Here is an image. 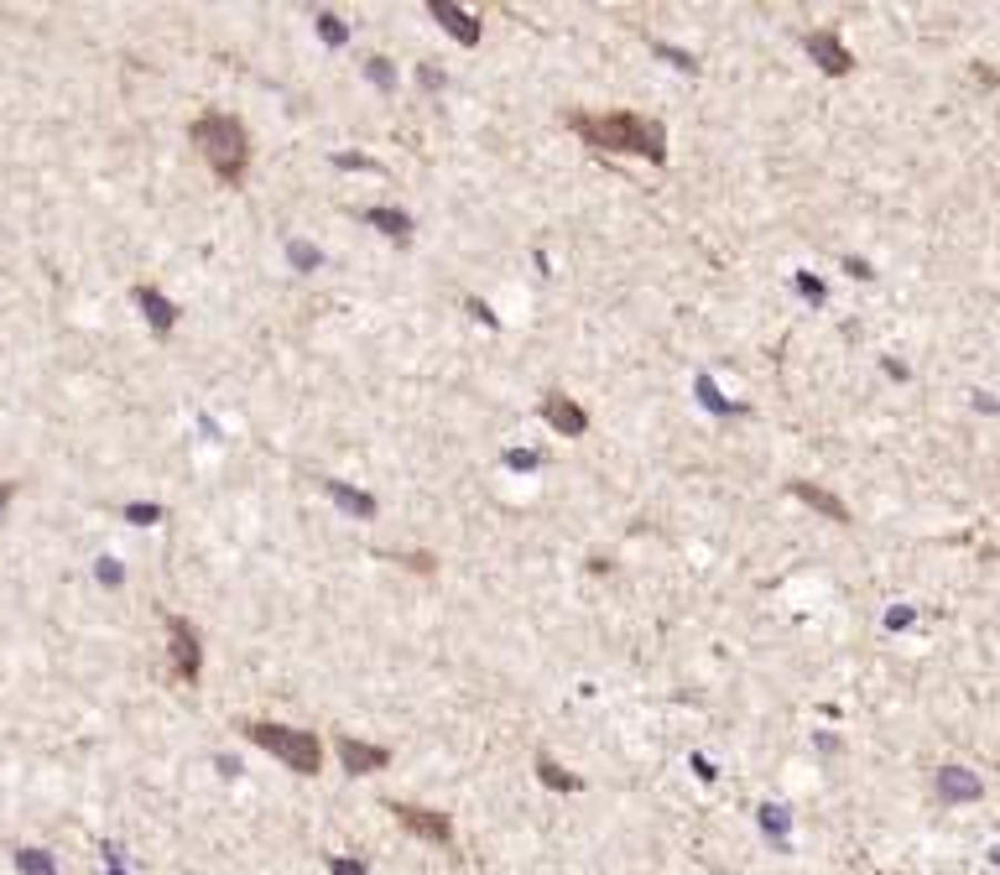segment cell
<instances>
[{"mask_svg": "<svg viewBox=\"0 0 1000 875\" xmlns=\"http://www.w3.org/2000/svg\"><path fill=\"white\" fill-rule=\"evenodd\" d=\"M125 521H136V527H152V521H162V506H125Z\"/></svg>", "mask_w": 1000, "mask_h": 875, "instance_id": "19", "label": "cell"}, {"mask_svg": "<svg viewBox=\"0 0 1000 875\" xmlns=\"http://www.w3.org/2000/svg\"><path fill=\"white\" fill-rule=\"evenodd\" d=\"M125 573H121V563H115V558H100V583H110V589H115V583H121Z\"/></svg>", "mask_w": 1000, "mask_h": 875, "instance_id": "23", "label": "cell"}, {"mask_svg": "<svg viewBox=\"0 0 1000 875\" xmlns=\"http://www.w3.org/2000/svg\"><path fill=\"white\" fill-rule=\"evenodd\" d=\"M797 292L813 297V303H824V282H813V276H797Z\"/></svg>", "mask_w": 1000, "mask_h": 875, "instance_id": "24", "label": "cell"}, {"mask_svg": "<svg viewBox=\"0 0 1000 875\" xmlns=\"http://www.w3.org/2000/svg\"><path fill=\"white\" fill-rule=\"evenodd\" d=\"M324 490L339 500V511H349V516H376V500L365 496V490H349V485H339V480H324Z\"/></svg>", "mask_w": 1000, "mask_h": 875, "instance_id": "14", "label": "cell"}, {"mask_svg": "<svg viewBox=\"0 0 1000 875\" xmlns=\"http://www.w3.org/2000/svg\"><path fill=\"white\" fill-rule=\"evenodd\" d=\"M386 813L397 818L407 834H417L422 844H449L453 840V824L449 813H438V807H422V803H386Z\"/></svg>", "mask_w": 1000, "mask_h": 875, "instance_id": "4", "label": "cell"}, {"mask_svg": "<svg viewBox=\"0 0 1000 875\" xmlns=\"http://www.w3.org/2000/svg\"><path fill=\"white\" fill-rule=\"evenodd\" d=\"M542 417H548V428L563 433V438H584V433H589V413L579 407V401H569L563 391L542 396Z\"/></svg>", "mask_w": 1000, "mask_h": 875, "instance_id": "7", "label": "cell"}, {"mask_svg": "<svg viewBox=\"0 0 1000 875\" xmlns=\"http://www.w3.org/2000/svg\"><path fill=\"white\" fill-rule=\"evenodd\" d=\"M370 79H376L380 89H397V79H391V69H386V58H370Z\"/></svg>", "mask_w": 1000, "mask_h": 875, "instance_id": "22", "label": "cell"}, {"mask_svg": "<svg viewBox=\"0 0 1000 875\" xmlns=\"http://www.w3.org/2000/svg\"><path fill=\"white\" fill-rule=\"evenodd\" d=\"M569 131L594 152H615V156H646V162H667V131L636 110H610V115H589L573 110Z\"/></svg>", "mask_w": 1000, "mask_h": 875, "instance_id": "1", "label": "cell"}, {"mask_svg": "<svg viewBox=\"0 0 1000 875\" xmlns=\"http://www.w3.org/2000/svg\"><path fill=\"white\" fill-rule=\"evenodd\" d=\"M803 48H808L813 63H818L824 73H834V79L855 69V52H849L845 42H839V32H813L808 42H803Z\"/></svg>", "mask_w": 1000, "mask_h": 875, "instance_id": "8", "label": "cell"}, {"mask_svg": "<svg viewBox=\"0 0 1000 875\" xmlns=\"http://www.w3.org/2000/svg\"><path fill=\"white\" fill-rule=\"evenodd\" d=\"M193 146L204 152L208 172L220 177V183H229V189H241L245 183V167H251V136H245V125L235 121V115H220V110H208V115H198L193 121Z\"/></svg>", "mask_w": 1000, "mask_h": 875, "instance_id": "2", "label": "cell"}, {"mask_svg": "<svg viewBox=\"0 0 1000 875\" xmlns=\"http://www.w3.org/2000/svg\"><path fill=\"white\" fill-rule=\"evenodd\" d=\"M17 871L21 875H58L48 849H17Z\"/></svg>", "mask_w": 1000, "mask_h": 875, "instance_id": "16", "label": "cell"}, {"mask_svg": "<svg viewBox=\"0 0 1000 875\" xmlns=\"http://www.w3.org/2000/svg\"><path fill=\"white\" fill-rule=\"evenodd\" d=\"M11 496H17V490H11V485H0V516H6V506H11Z\"/></svg>", "mask_w": 1000, "mask_h": 875, "instance_id": "27", "label": "cell"}, {"mask_svg": "<svg viewBox=\"0 0 1000 875\" xmlns=\"http://www.w3.org/2000/svg\"><path fill=\"white\" fill-rule=\"evenodd\" d=\"M938 797L943 803H975L980 797V776H969L965 766H943L938 772Z\"/></svg>", "mask_w": 1000, "mask_h": 875, "instance_id": "10", "label": "cell"}, {"mask_svg": "<svg viewBox=\"0 0 1000 875\" xmlns=\"http://www.w3.org/2000/svg\"><path fill=\"white\" fill-rule=\"evenodd\" d=\"M506 464L511 469H537V454H506Z\"/></svg>", "mask_w": 1000, "mask_h": 875, "instance_id": "26", "label": "cell"}, {"mask_svg": "<svg viewBox=\"0 0 1000 875\" xmlns=\"http://www.w3.org/2000/svg\"><path fill=\"white\" fill-rule=\"evenodd\" d=\"M136 308L146 313V324H152L156 334H167V328L177 324V303H167L156 287H136Z\"/></svg>", "mask_w": 1000, "mask_h": 875, "instance_id": "11", "label": "cell"}, {"mask_svg": "<svg viewBox=\"0 0 1000 875\" xmlns=\"http://www.w3.org/2000/svg\"><path fill=\"white\" fill-rule=\"evenodd\" d=\"M334 875H365L360 859H334Z\"/></svg>", "mask_w": 1000, "mask_h": 875, "instance_id": "25", "label": "cell"}, {"mask_svg": "<svg viewBox=\"0 0 1000 875\" xmlns=\"http://www.w3.org/2000/svg\"><path fill=\"white\" fill-rule=\"evenodd\" d=\"M318 32H324V42H334V48H339V42H345V27H339V17H334V11H318Z\"/></svg>", "mask_w": 1000, "mask_h": 875, "instance_id": "17", "label": "cell"}, {"mask_svg": "<svg viewBox=\"0 0 1000 875\" xmlns=\"http://www.w3.org/2000/svg\"><path fill=\"white\" fill-rule=\"evenodd\" d=\"M334 751H339V761H345L349 776L386 772V761H391V751H386V745H365V740H355V735H339V740H334Z\"/></svg>", "mask_w": 1000, "mask_h": 875, "instance_id": "6", "label": "cell"}, {"mask_svg": "<svg viewBox=\"0 0 1000 875\" xmlns=\"http://www.w3.org/2000/svg\"><path fill=\"white\" fill-rule=\"evenodd\" d=\"M241 730L251 745L276 755L293 776H318V766H324V745H318L313 730H287V724H266V720H251V724H241Z\"/></svg>", "mask_w": 1000, "mask_h": 875, "instance_id": "3", "label": "cell"}, {"mask_svg": "<svg viewBox=\"0 0 1000 875\" xmlns=\"http://www.w3.org/2000/svg\"><path fill=\"white\" fill-rule=\"evenodd\" d=\"M360 220H365V224H376L380 235H391V241H407V235H412V220H407L401 208H365Z\"/></svg>", "mask_w": 1000, "mask_h": 875, "instance_id": "13", "label": "cell"}, {"mask_svg": "<svg viewBox=\"0 0 1000 875\" xmlns=\"http://www.w3.org/2000/svg\"><path fill=\"white\" fill-rule=\"evenodd\" d=\"M428 17H432V21H443V27L453 32V42H465V48H475V42H480V21L469 17L465 6H453V0H432Z\"/></svg>", "mask_w": 1000, "mask_h": 875, "instance_id": "9", "label": "cell"}, {"mask_svg": "<svg viewBox=\"0 0 1000 875\" xmlns=\"http://www.w3.org/2000/svg\"><path fill=\"white\" fill-rule=\"evenodd\" d=\"M167 641H173V678L177 683H198V668H204L198 631H193L183 615H167Z\"/></svg>", "mask_w": 1000, "mask_h": 875, "instance_id": "5", "label": "cell"}, {"mask_svg": "<svg viewBox=\"0 0 1000 875\" xmlns=\"http://www.w3.org/2000/svg\"><path fill=\"white\" fill-rule=\"evenodd\" d=\"M537 776H542L548 787H558V792H573V787H579V776H569V772H563V766H558V761H552L548 751L537 755Z\"/></svg>", "mask_w": 1000, "mask_h": 875, "instance_id": "15", "label": "cell"}, {"mask_svg": "<svg viewBox=\"0 0 1000 875\" xmlns=\"http://www.w3.org/2000/svg\"><path fill=\"white\" fill-rule=\"evenodd\" d=\"M698 396H704V401H708V407H714V413H725V396L714 391V380H708V376H698Z\"/></svg>", "mask_w": 1000, "mask_h": 875, "instance_id": "21", "label": "cell"}, {"mask_svg": "<svg viewBox=\"0 0 1000 875\" xmlns=\"http://www.w3.org/2000/svg\"><path fill=\"white\" fill-rule=\"evenodd\" d=\"M287 256H293L297 272H313V266H318V251H313V245H303V241L287 245Z\"/></svg>", "mask_w": 1000, "mask_h": 875, "instance_id": "18", "label": "cell"}, {"mask_svg": "<svg viewBox=\"0 0 1000 875\" xmlns=\"http://www.w3.org/2000/svg\"><path fill=\"white\" fill-rule=\"evenodd\" d=\"M793 496L803 500V506H813V511H824L828 521H839V527H849V506L839 496H828V490H818V485H803L797 480L793 485Z\"/></svg>", "mask_w": 1000, "mask_h": 875, "instance_id": "12", "label": "cell"}, {"mask_svg": "<svg viewBox=\"0 0 1000 875\" xmlns=\"http://www.w3.org/2000/svg\"><path fill=\"white\" fill-rule=\"evenodd\" d=\"M996 859H1000V849H996Z\"/></svg>", "mask_w": 1000, "mask_h": 875, "instance_id": "28", "label": "cell"}, {"mask_svg": "<svg viewBox=\"0 0 1000 875\" xmlns=\"http://www.w3.org/2000/svg\"><path fill=\"white\" fill-rule=\"evenodd\" d=\"M656 52L673 63V69H693V52H683V48H667V42H656Z\"/></svg>", "mask_w": 1000, "mask_h": 875, "instance_id": "20", "label": "cell"}]
</instances>
